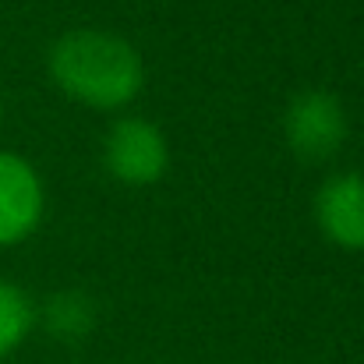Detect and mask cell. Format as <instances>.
<instances>
[{
  "label": "cell",
  "instance_id": "cell-3",
  "mask_svg": "<svg viewBox=\"0 0 364 364\" xmlns=\"http://www.w3.org/2000/svg\"><path fill=\"white\" fill-rule=\"evenodd\" d=\"M103 156H107V170L131 188L156 184L166 173V159H170L163 131L141 117H124L114 124L107 134Z\"/></svg>",
  "mask_w": 364,
  "mask_h": 364
},
{
  "label": "cell",
  "instance_id": "cell-6",
  "mask_svg": "<svg viewBox=\"0 0 364 364\" xmlns=\"http://www.w3.org/2000/svg\"><path fill=\"white\" fill-rule=\"evenodd\" d=\"M32 322H36V308L28 294L18 283L0 279V358H7L11 350L25 343V336L32 333Z\"/></svg>",
  "mask_w": 364,
  "mask_h": 364
},
{
  "label": "cell",
  "instance_id": "cell-4",
  "mask_svg": "<svg viewBox=\"0 0 364 364\" xmlns=\"http://www.w3.org/2000/svg\"><path fill=\"white\" fill-rule=\"evenodd\" d=\"M43 220L39 173L14 152H0V247L25 241Z\"/></svg>",
  "mask_w": 364,
  "mask_h": 364
},
{
  "label": "cell",
  "instance_id": "cell-2",
  "mask_svg": "<svg viewBox=\"0 0 364 364\" xmlns=\"http://www.w3.org/2000/svg\"><path fill=\"white\" fill-rule=\"evenodd\" d=\"M283 131H287V145L294 149V156L308 163H322L336 156L340 145L347 141V110L340 107L336 96L311 89L290 103Z\"/></svg>",
  "mask_w": 364,
  "mask_h": 364
},
{
  "label": "cell",
  "instance_id": "cell-1",
  "mask_svg": "<svg viewBox=\"0 0 364 364\" xmlns=\"http://www.w3.org/2000/svg\"><path fill=\"white\" fill-rule=\"evenodd\" d=\"M50 75L71 100L96 110L131 103L145 82L138 50L100 28H78L57 39L50 50Z\"/></svg>",
  "mask_w": 364,
  "mask_h": 364
},
{
  "label": "cell",
  "instance_id": "cell-7",
  "mask_svg": "<svg viewBox=\"0 0 364 364\" xmlns=\"http://www.w3.org/2000/svg\"><path fill=\"white\" fill-rule=\"evenodd\" d=\"M46 322L57 336L64 340H78L89 333L92 326V304L82 297V294H57L50 301V311H46Z\"/></svg>",
  "mask_w": 364,
  "mask_h": 364
},
{
  "label": "cell",
  "instance_id": "cell-5",
  "mask_svg": "<svg viewBox=\"0 0 364 364\" xmlns=\"http://www.w3.org/2000/svg\"><path fill=\"white\" fill-rule=\"evenodd\" d=\"M315 220L340 247H364V177L340 173L315 195Z\"/></svg>",
  "mask_w": 364,
  "mask_h": 364
}]
</instances>
